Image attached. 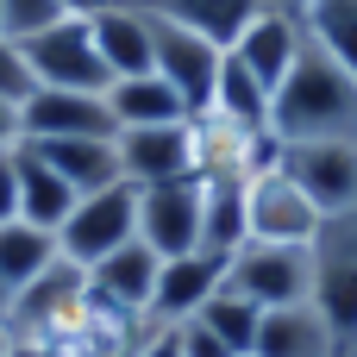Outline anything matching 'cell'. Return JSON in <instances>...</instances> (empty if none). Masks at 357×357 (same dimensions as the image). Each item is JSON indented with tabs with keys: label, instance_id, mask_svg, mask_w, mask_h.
<instances>
[{
	"label": "cell",
	"instance_id": "31",
	"mask_svg": "<svg viewBox=\"0 0 357 357\" xmlns=\"http://www.w3.org/2000/svg\"><path fill=\"white\" fill-rule=\"evenodd\" d=\"M25 132H19V100H0V151H13Z\"/></svg>",
	"mask_w": 357,
	"mask_h": 357
},
{
	"label": "cell",
	"instance_id": "16",
	"mask_svg": "<svg viewBox=\"0 0 357 357\" xmlns=\"http://www.w3.org/2000/svg\"><path fill=\"white\" fill-rule=\"evenodd\" d=\"M251 357H345V345L314 301H295V307H264Z\"/></svg>",
	"mask_w": 357,
	"mask_h": 357
},
{
	"label": "cell",
	"instance_id": "7",
	"mask_svg": "<svg viewBox=\"0 0 357 357\" xmlns=\"http://www.w3.org/2000/svg\"><path fill=\"white\" fill-rule=\"evenodd\" d=\"M113 151H119V176H126L132 188H157V182L201 176V126H195V119L113 132Z\"/></svg>",
	"mask_w": 357,
	"mask_h": 357
},
{
	"label": "cell",
	"instance_id": "22",
	"mask_svg": "<svg viewBox=\"0 0 357 357\" xmlns=\"http://www.w3.org/2000/svg\"><path fill=\"white\" fill-rule=\"evenodd\" d=\"M201 119H226L232 132H270V88L226 50V69H220V88H213V107Z\"/></svg>",
	"mask_w": 357,
	"mask_h": 357
},
{
	"label": "cell",
	"instance_id": "5",
	"mask_svg": "<svg viewBox=\"0 0 357 357\" xmlns=\"http://www.w3.org/2000/svg\"><path fill=\"white\" fill-rule=\"evenodd\" d=\"M314 307L339 333L345 357H357V213L326 220L314 238Z\"/></svg>",
	"mask_w": 357,
	"mask_h": 357
},
{
	"label": "cell",
	"instance_id": "29",
	"mask_svg": "<svg viewBox=\"0 0 357 357\" xmlns=\"http://www.w3.org/2000/svg\"><path fill=\"white\" fill-rule=\"evenodd\" d=\"M176 339H182V357H232L201 320H176Z\"/></svg>",
	"mask_w": 357,
	"mask_h": 357
},
{
	"label": "cell",
	"instance_id": "2",
	"mask_svg": "<svg viewBox=\"0 0 357 357\" xmlns=\"http://www.w3.org/2000/svg\"><path fill=\"white\" fill-rule=\"evenodd\" d=\"M245 226L251 245H314L326 232V213L289 169H257L245 176Z\"/></svg>",
	"mask_w": 357,
	"mask_h": 357
},
{
	"label": "cell",
	"instance_id": "18",
	"mask_svg": "<svg viewBox=\"0 0 357 357\" xmlns=\"http://www.w3.org/2000/svg\"><path fill=\"white\" fill-rule=\"evenodd\" d=\"M56 257H63V251H56V232H38V226H25V220L0 226V326H6V314H13V301H19Z\"/></svg>",
	"mask_w": 357,
	"mask_h": 357
},
{
	"label": "cell",
	"instance_id": "34",
	"mask_svg": "<svg viewBox=\"0 0 357 357\" xmlns=\"http://www.w3.org/2000/svg\"><path fill=\"white\" fill-rule=\"evenodd\" d=\"M0 357H13V333L6 326H0Z\"/></svg>",
	"mask_w": 357,
	"mask_h": 357
},
{
	"label": "cell",
	"instance_id": "20",
	"mask_svg": "<svg viewBox=\"0 0 357 357\" xmlns=\"http://www.w3.org/2000/svg\"><path fill=\"white\" fill-rule=\"evenodd\" d=\"M75 201H82V195L19 138V220L38 226V232H63V220L75 213Z\"/></svg>",
	"mask_w": 357,
	"mask_h": 357
},
{
	"label": "cell",
	"instance_id": "30",
	"mask_svg": "<svg viewBox=\"0 0 357 357\" xmlns=\"http://www.w3.org/2000/svg\"><path fill=\"white\" fill-rule=\"evenodd\" d=\"M126 357H182V339H176V326H144Z\"/></svg>",
	"mask_w": 357,
	"mask_h": 357
},
{
	"label": "cell",
	"instance_id": "10",
	"mask_svg": "<svg viewBox=\"0 0 357 357\" xmlns=\"http://www.w3.org/2000/svg\"><path fill=\"white\" fill-rule=\"evenodd\" d=\"M201 201H207V176L138 188V245H151L157 257L201 251Z\"/></svg>",
	"mask_w": 357,
	"mask_h": 357
},
{
	"label": "cell",
	"instance_id": "19",
	"mask_svg": "<svg viewBox=\"0 0 357 357\" xmlns=\"http://www.w3.org/2000/svg\"><path fill=\"white\" fill-rule=\"evenodd\" d=\"M107 107H113V126L119 132H138V126H176V119H195L188 100L151 69V75H119L107 88Z\"/></svg>",
	"mask_w": 357,
	"mask_h": 357
},
{
	"label": "cell",
	"instance_id": "12",
	"mask_svg": "<svg viewBox=\"0 0 357 357\" xmlns=\"http://www.w3.org/2000/svg\"><path fill=\"white\" fill-rule=\"evenodd\" d=\"M19 132L25 138H113V107L107 94H82V88H31L19 100Z\"/></svg>",
	"mask_w": 357,
	"mask_h": 357
},
{
	"label": "cell",
	"instance_id": "3",
	"mask_svg": "<svg viewBox=\"0 0 357 357\" xmlns=\"http://www.w3.org/2000/svg\"><path fill=\"white\" fill-rule=\"evenodd\" d=\"M132 238H138V188H132V182H113V188L75 201V213H69L63 232H56V251H63V264L94 270L100 257H113V251L132 245Z\"/></svg>",
	"mask_w": 357,
	"mask_h": 357
},
{
	"label": "cell",
	"instance_id": "25",
	"mask_svg": "<svg viewBox=\"0 0 357 357\" xmlns=\"http://www.w3.org/2000/svg\"><path fill=\"white\" fill-rule=\"evenodd\" d=\"M195 320H201V326H207V333H213V339H220L232 357H251L264 307H257V301H245V295H232V289H220V295H213V301H207Z\"/></svg>",
	"mask_w": 357,
	"mask_h": 357
},
{
	"label": "cell",
	"instance_id": "6",
	"mask_svg": "<svg viewBox=\"0 0 357 357\" xmlns=\"http://www.w3.org/2000/svg\"><path fill=\"white\" fill-rule=\"evenodd\" d=\"M19 50H25V63H31V82H38V88H82V94H107V88H113V75H107V63H100V50H94L88 19H56L50 31L25 38Z\"/></svg>",
	"mask_w": 357,
	"mask_h": 357
},
{
	"label": "cell",
	"instance_id": "32",
	"mask_svg": "<svg viewBox=\"0 0 357 357\" xmlns=\"http://www.w3.org/2000/svg\"><path fill=\"white\" fill-rule=\"evenodd\" d=\"M100 6H113V0H63V13H69V19H94Z\"/></svg>",
	"mask_w": 357,
	"mask_h": 357
},
{
	"label": "cell",
	"instance_id": "17",
	"mask_svg": "<svg viewBox=\"0 0 357 357\" xmlns=\"http://www.w3.org/2000/svg\"><path fill=\"white\" fill-rule=\"evenodd\" d=\"M75 195H100V188H113V182H126L119 176V151H113V138H25Z\"/></svg>",
	"mask_w": 357,
	"mask_h": 357
},
{
	"label": "cell",
	"instance_id": "21",
	"mask_svg": "<svg viewBox=\"0 0 357 357\" xmlns=\"http://www.w3.org/2000/svg\"><path fill=\"white\" fill-rule=\"evenodd\" d=\"M132 6L169 19V25H188V31H201V38H213V44L232 50V38L257 19L264 0H132Z\"/></svg>",
	"mask_w": 357,
	"mask_h": 357
},
{
	"label": "cell",
	"instance_id": "11",
	"mask_svg": "<svg viewBox=\"0 0 357 357\" xmlns=\"http://www.w3.org/2000/svg\"><path fill=\"white\" fill-rule=\"evenodd\" d=\"M282 169L314 195V207L326 220L357 213V138H314V144H289Z\"/></svg>",
	"mask_w": 357,
	"mask_h": 357
},
{
	"label": "cell",
	"instance_id": "23",
	"mask_svg": "<svg viewBox=\"0 0 357 357\" xmlns=\"http://www.w3.org/2000/svg\"><path fill=\"white\" fill-rule=\"evenodd\" d=\"M238 245H251V226H245V176H207V201H201V251L232 257Z\"/></svg>",
	"mask_w": 357,
	"mask_h": 357
},
{
	"label": "cell",
	"instance_id": "27",
	"mask_svg": "<svg viewBox=\"0 0 357 357\" xmlns=\"http://www.w3.org/2000/svg\"><path fill=\"white\" fill-rule=\"evenodd\" d=\"M38 82H31V63H25V50L13 44V38H0V100H25Z\"/></svg>",
	"mask_w": 357,
	"mask_h": 357
},
{
	"label": "cell",
	"instance_id": "24",
	"mask_svg": "<svg viewBox=\"0 0 357 357\" xmlns=\"http://www.w3.org/2000/svg\"><path fill=\"white\" fill-rule=\"evenodd\" d=\"M301 25H307V38L326 56H339L357 75V0H307L301 6Z\"/></svg>",
	"mask_w": 357,
	"mask_h": 357
},
{
	"label": "cell",
	"instance_id": "13",
	"mask_svg": "<svg viewBox=\"0 0 357 357\" xmlns=\"http://www.w3.org/2000/svg\"><path fill=\"white\" fill-rule=\"evenodd\" d=\"M301 50H307V25H301V13H282V6H257V19L232 38V56H238L270 94L289 82V69L301 63Z\"/></svg>",
	"mask_w": 357,
	"mask_h": 357
},
{
	"label": "cell",
	"instance_id": "33",
	"mask_svg": "<svg viewBox=\"0 0 357 357\" xmlns=\"http://www.w3.org/2000/svg\"><path fill=\"white\" fill-rule=\"evenodd\" d=\"M264 6H282V13H301L307 0H264Z\"/></svg>",
	"mask_w": 357,
	"mask_h": 357
},
{
	"label": "cell",
	"instance_id": "1",
	"mask_svg": "<svg viewBox=\"0 0 357 357\" xmlns=\"http://www.w3.org/2000/svg\"><path fill=\"white\" fill-rule=\"evenodd\" d=\"M270 132L282 144H314V138H357V75L326 56L314 38L289 82L270 94Z\"/></svg>",
	"mask_w": 357,
	"mask_h": 357
},
{
	"label": "cell",
	"instance_id": "14",
	"mask_svg": "<svg viewBox=\"0 0 357 357\" xmlns=\"http://www.w3.org/2000/svg\"><path fill=\"white\" fill-rule=\"evenodd\" d=\"M220 289H226V257H213V251L163 257V270H157V301H151V326L195 320Z\"/></svg>",
	"mask_w": 357,
	"mask_h": 357
},
{
	"label": "cell",
	"instance_id": "15",
	"mask_svg": "<svg viewBox=\"0 0 357 357\" xmlns=\"http://www.w3.org/2000/svg\"><path fill=\"white\" fill-rule=\"evenodd\" d=\"M88 31H94V50H100V63H107L113 82L157 69V38H151V13H144V6L113 0V6H100V13L88 19Z\"/></svg>",
	"mask_w": 357,
	"mask_h": 357
},
{
	"label": "cell",
	"instance_id": "8",
	"mask_svg": "<svg viewBox=\"0 0 357 357\" xmlns=\"http://www.w3.org/2000/svg\"><path fill=\"white\" fill-rule=\"evenodd\" d=\"M157 270L163 257L151 245H119L113 257H100L88 276V314H107V320H132V326H151V301H157Z\"/></svg>",
	"mask_w": 357,
	"mask_h": 357
},
{
	"label": "cell",
	"instance_id": "26",
	"mask_svg": "<svg viewBox=\"0 0 357 357\" xmlns=\"http://www.w3.org/2000/svg\"><path fill=\"white\" fill-rule=\"evenodd\" d=\"M56 19H69V13H63V0H0V38H13V44H25V38L50 31Z\"/></svg>",
	"mask_w": 357,
	"mask_h": 357
},
{
	"label": "cell",
	"instance_id": "9",
	"mask_svg": "<svg viewBox=\"0 0 357 357\" xmlns=\"http://www.w3.org/2000/svg\"><path fill=\"white\" fill-rule=\"evenodd\" d=\"M151 38H157V75L188 100V113L201 119L213 107V88H220V69H226V44L188 31V25H169L151 13Z\"/></svg>",
	"mask_w": 357,
	"mask_h": 357
},
{
	"label": "cell",
	"instance_id": "4",
	"mask_svg": "<svg viewBox=\"0 0 357 357\" xmlns=\"http://www.w3.org/2000/svg\"><path fill=\"white\" fill-rule=\"evenodd\" d=\"M226 289L257 307L314 301V245H238L226 257Z\"/></svg>",
	"mask_w": 357,
	"mask_h": 357
},
{
	"label": "cell",
	"instance_id": "28",
	"mask_svg": "<svg viewBox=\"0 0 357 357\" xmlns=\"http://www.w3.org/2000/svg\"><path fill=\"white\" fill-rule=\"evenodd\" d=\"M19 220V144L0 151V226Z\"/></svg>",
	"mask_w": 357,
	"mask_h": 357
}]
</instances>
